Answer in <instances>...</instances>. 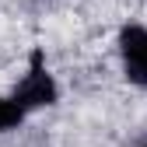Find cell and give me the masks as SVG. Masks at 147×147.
<instances>
[{
    "instance_id": "3957f363",
    "label": "cell",
    "mask_w": 147,
    "mask_h": 147,
    "mask_svg": "<svg viewBox=\"0 0 147 147\" xmlns=\"http://www.w3.org/2000/svg\"><path fill=\"white\" fill-rule=\"evenodd\" d=\"M25 109L18 105L11 95H0V133H11V130H18V126L25 123Z\"/></svg>"
},
{
    "instance_id": "6da1fadb",
    "label": "cell",
    "mask_w": 147,
    "mask_h": 147,
    "mask_svg": "<svg viewBox=\"0 0 147 147\" xmlns=\"http://www.w3.org/2000/svg\"><path fill=\"white\" fill-rule=\"evenodd\" d=\"M11 98L21 105L25 112L53 109V105L60 102V84H56V77L49 74L46 53H42V49H32V53H28V70H25V77L14 84Z\"/></svg>"
},
{
    "instance_id": "7a4b0ae2",
    "label": "cell",
    "mask_w": 147,
    "mask_h": 147,
    "mask_svg": "<svg viewBox=\"0 0 147 147\" xmlns=\"http://www.w3.org/2000/svg\"><path fill=\"white\" fill-rule=\"evenodd\" d=\"M119 56H123V77L137 88H147V28L144 25L119 28Z\"/></svg>"
},
{
    "instance_id": "277c9868",
    "label": "cell",
    "mask_w": 147,
    "mask_h": 147,
    "mask_svg": "<svg viewBox=\"0 0 147 147\" xmlns=\"http://www.w3.org/2000/svg\"><path fill=\"white\" fill-rule=\"evenodd\" d=\"M144 147H147V144H144Z\"/></svg>"
}]
</instances>
